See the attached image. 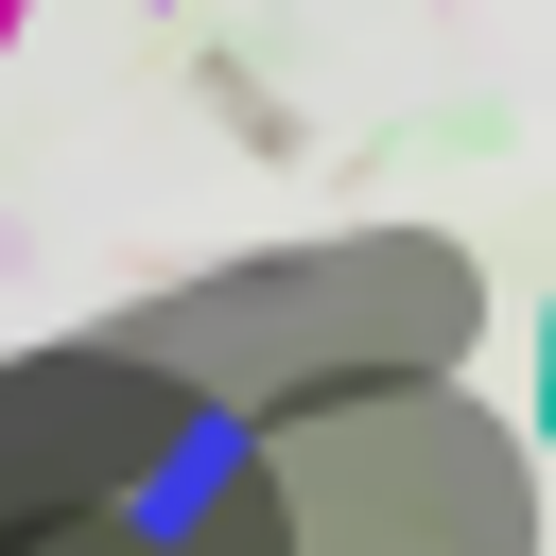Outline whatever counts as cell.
I'll return each instance as SVG.
<instances>
[{"instance_id": "1", "label": "cell", "mask_w": 556, "mask_h": 556, "mask_svg": "<svg viewBox=\"0 0 556 556\" xmlns=\"http://www.w3.org/2000/svg\"><path fill=\"white\" fill-rule=\"evenodd\" d=\"M539 434H556V330H539Z\"/></svg>"}]
</instances>
